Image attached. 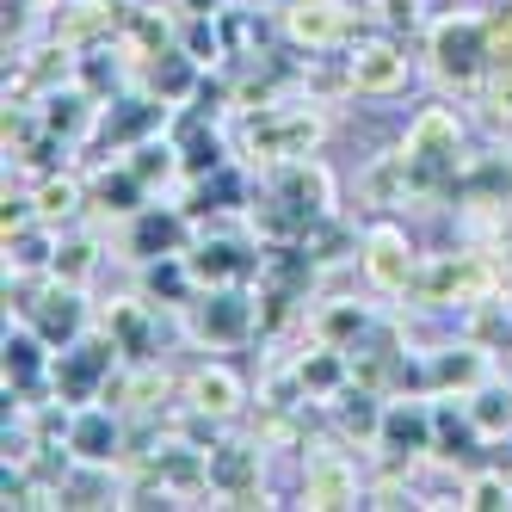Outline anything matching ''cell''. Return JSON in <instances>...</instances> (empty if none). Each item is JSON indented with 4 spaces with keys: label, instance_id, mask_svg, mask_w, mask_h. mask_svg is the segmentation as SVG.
Masks as SVG:
<instances>
[{
    "label": "cell",
    "instance_id": "8fae6325",
    "mask_svg": "<svg viewBox=\"0 0 512 512\" xmlns=\"http://www.w3.org/2000/svg\"><path fill=\"white\" fill-rule=\"evenodd\" d=\"M44 371V346L38 340H31V334H19V340H7V377L25 389L31 377H38Z\"/></svg>",
    "mask_w": 512,
    "mask_h": 512
},
{
    "label": "cell",
    "instance_id": "7a4b0ae2",
    "mask_svg": "<svg viewBox=\"0 0 512 512\" xmlns=\"http://www.w3.org/2000/svg\"><path fill=\"white\" fill-rule=\"evenodd\" d=\"M432 56H438V68H445V75L469 81L475 68H482V56H488V44H482V25H475V19H463V25H445V31H438V44H432Z\"/></svg>",
    "mask_w": 512,
    "mask_h": 512
},
{
    "label": "cell",
    "instance_id": "9c48e42d",
    "mask_svg": "<svg viewBox=\"0 0 512 512\" xmlns=\"http://www.w3.org/2000/svg\"><path fill=\"white\" fill-rule=\"evenodd\" d=\"M241 327H247V303H241V297H216V303L204 309V334H210V340H235Z\"/></svg>",
    "mask_w": 512,
    "mask_h": 512
},
{
    "label": "cell",
    "instance_id": "2e32d148",
    "mask_svg": "<svg viewBox=\"0 0 512 512\" xmlns=\"http://www.w3.org/2000/svg\"><path fill=\"white\" fill-rule=\"evenodd\" d=\"M56 272H68V278H81V272H87V247H68V260H56Z\"/></svg>",
    "mask_w": 512,
    "mask_h": 512
},
{
    "label": "cell",
    "instance_id": "5bb4252c",
    "mask_svg": "<svg viewBox=\"0 0 512 512\" xmlns=\"http://www.w3.org/2000/svg\"><path fill=\"white\" fill-rule=\"evenodd\" d=\"M506 500H512V475L500 469V475H482V482L469 488V500H463V506H506Z\"/></svg>",
    "mask_w": 512,
    "mask_h": 512
},
{
    "label": "cell",
    "instance_id": "ba28073f",
    "mask_svg": "<svg viewBox=\"0 0 512 512\" xmlns=\"http://www.w3.org/2000/svg\"><path fill=\"white\" fill-rule=\"evenodd\" d=\"M38 327H44V340H68L81 327V297L75 290H62V297H50V309L38 315Z\"/></svg>",
    "mask_w": 512,
    "mask_h": 512
},
{
    "label": "cell",
    "instance_id": "52a82bcc",
    "mask_svg": "<svg viewBox=\"0 0 512 512\" xmlns=\"http://www.w3.org/2000/svg\"><path fill=\"white\" fill-rule=\"evenodd\" d=\"M235 395H241V389H235L229 371H204V377L192 383V401H198L204 414H229V408H235Z\"/></svg>",
    "mask_w": 512,
    "mask_h": 512
},
{
    "label": "cell",
    "instance_id": "30bf717a",
    "mask_svg": "<svg viewBox=\"0 0 512 512\" xmlns=\"http://www.w3.org/2000/svg\"><path fill=\"white\" fill-rule=\"evenodd\" d=\"M241 266H247V260H241L235 241H210V247H198V260H192L198 278H229V272H241Z\"/></svg>",
    "mask_w": 512,
    "mask_h": 512
},
{
    "label": "cell",
    "instance_id": "7c38bea8",
    "mask_svg": "<svg viewBox=\"0 0 512 512\" xmlns=\"http://www.w3.org/2000/svg\"><path fill=\"white\" fill-rule=\"evenodd\" d=\"M247 469H253V457H247V451H235V445L210 457V475H216V482H223L229 494H241V482H247Z\"/></svg>",
    "mask_w": 512,
    "mask_h": 512
},
{
    "label": "cell",
    "instance_id": "277c9868",
    "mask_svg": "<svg viewBox=\"0 0 512 512\" xmlns=\"http://www.w3.org/2000/svg\"><path fill=\"white\" fill-rule=\"evenodd\" d=\"M68 445H75V451H81L87 463H105V457L118 451V426L105 420V414H87V420L75 426V438H68Z\"/></svg>",
    "mask_w": 512,
    "mask_h": 512
},
{
    "label": "cell",
    "instance_id": "4fadbf2b",
    "mask_svg": "<svg viewBox=\"0 0 512 512\" xmlns=\"http://www.w3.org/2000/svg\"><path fill=\"white\" fill-rule=\"evenodd\" d=\"M469 414H475V426H482V432H500V420L512 426V395H500V389H494V395H482V401H475Z\"/></svg>",
    "mask_w": 512,
    "mask_h": 512
},
{
    "label": "cell",
    "instance_id": "6da1fadb",
    "mask_svg": "<svg viewBox=\"0 0 512 512\" xmlns=\"http://www.w3.org/2000/svg\"><path fill=\"white\" fill-rule=\"evenodd\" d=\"M186 247V216H161V210H142L136 229H130V253L136 260H173V253Z\"/></svg>",
    "mask_w": 512,
    "mask_h": 512
},
{
    "label": "cell",
    "instance_id": "5b68a950",
    "mask_svg": "<svg viewBox=\"0 0 512 512\" xmlns=\"http://www.w3.org/2000/svg\"><path fill=\"white\" fill-rule=\"evenodd\" d=\"M371 272H377L383 284H401V278H408V253H401V235H395V229H377V235H371Z\"/></svg>",
    "mask_w": 512,
    "mask_h": 512
},
{
    "label": "cell",
    "instance_id": "8992f818",
    "mask_svg": "<svg viewBox=\"0 0 512 512\" xmlns=\"http://www.w3.org/2000/svg\"><path fill=\"white\" fill-rule=\"evenodd\" d=\"M432 426H438V420H432L426 408H414V414H408V408H395V414L383 420V432L395 438V445H414V451H426V445H432Z\"/></svg>",
    "mask_w": 512,
    "mask_h": 512
},
{
    "label": "cell",
    "instance_id": "9a60e30c",
    "mask_svg": "<svg viewBox=\"0 0 512 512\" xmlns=\"http://www.w3.org/2000/svg\"><path fill=\"white\" fill-rule=\"evenodd\" d=\"M438 377H463V383H475V377H482V358H445V364H438Z\"/></svg>",
    "mask_w": 512,
    "mask_h": 512
},
{
    "label": "cell",
    "instance_id": "3957f363",
    "mask_svg": "<svg viewBox=\"0 0 512 512\" xmlns=\"http://www.w3.org/2000/svg\"><path fill=\"white\" fill-rule=\"evenodd\" d=\"M112 352L118 346H105V340H87V346H75L68 352V364H56V383H62V395H87L99 377H105V364H112Z\"/></svg>",
    "mask_w": 512,
    "mask_h": 512
}]
</instances>
